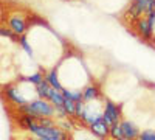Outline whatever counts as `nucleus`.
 I'll use <instances>...</instances> for the list:
<instances>
[{
  "instance_id": "f257e3e1",
  "label": "nucleus",
  "mask_w": 155,
  "mask_h": 140,
  "mask_svg": "<svg viewBox=\"0 0 155 140\" xmlns=\"http://www.w3.org/2000/svg\"><path fill=\"white\" fill-rule=\"evenodd\" d=\"M19 111H22L23 114H28V115H33L34 118H37V117H53L56 114V106L53 103H50V101H47L45 98H39V100L31 101V103L20 106Z\"/></svg>"
},
{
  "instance_id": "f03ea898",
  "label": "nucleus",
  "mask_w": 155,
  "mask_h": 140,
  "mask_svg": "<svg viewBox=\"0 0 155 140\" xmlns=\"http://www.w3.org/2000/svg\"><path fill=\"white\" fill-rule=\"evenodd\" d=\"M120 117H121V108L112 103V101H107L104 106V111H102V118L109 125H112V123L120 121Z\"/></svg>"
},
{
  "instance_id": "7ed1b4c3",
  "label": "nucleus",
  "mask_w": 155,
  "mask_h": 140,
  "mask_svg": "<svg viewBox=\"0 0 155 140\" xmlns=\"http://www.w3.org/2000/svg\"><path fill=\"white\" fill-rule=\"evenodd\" d=\"M135 30L137 33L143 37L144 41L152 39V33H153V25L149 22L147 17H140L138 20H135Z\"/></svg>"
},
{
  "instance_id": "20e7f679",
  "label": "nucleus",
  "mask_w": 155,
  "mask_h": 140,
  "mask_svg": "<svg viewBox=\"0 0 155 140\" xmlns=\"http://www.w3.org/2000/svg\"><path fill=\"white\" fill-rule=\"evenodd\" d=\"M8 27L14 31L17 36H23L27 31V22L20 14H9L8 16Z\"/></svg>"
},
{
  "instance_id": "39448f33",
  "label": "nucleus",
  "mask_w": 155,
  "mask_h": 140,
  "mask_svg": "<svg viewBox=\"0 0 155 140\" xmlns=\"http://www.w3.org/2000/svg\"><path fill=\"white\" fill-rule=\"evenodd\" d=\"M90 131L99 138H107V137H110V125L101 117L99 120H96L95 123L90 125Z\"/></svg>"
},
{
  "instance_id": "423d86ee",
  "label": "nucleus",
  "mask_w": 155,
  "mask_h": 140,
  "mask_svg": "<svg viewBox=\"0 0 155 140\" xmlns=\"http://www.w3.org/2000/svg\"><path fill=\"white\" fill-rule=\"evenodd\" d=\"M5 95H6V98L11 101V103H14V104H17L19 108L20 106H23V104H27L28 101L25 100L23 97H22V94H20V90L16 87V86H12V84H9V86H5Z\"/></svg>"
},
{
  "instance_id": "0eeeda50",
  "label": "nucleus",
  "mask_w": 155,
  "mask_h": 140,
  "mask_svg": "<svg viewBox=\"0 0 155 140\" xmlns=\"http://www.w3.org/2000/svg\"><path fill=\"white\" fill-rule=\"evenodd\" d=\"M121 123V128H123V134H124V137H127V138H137L138 135H140V131H138V128L132 123V121H129V120H123V121H120Z\"/></svg>"
},
{
  "instance_id": "6e6552de",
  "label": "nucleus",
  "mask_w": 155,
  "mask_h": 140,
  "mask_svg": "<svg viewBox=\"0 0 155 140\" xmlns=\"http://www.w3.org/2000/svg\"><path fill=\"white\" fill-rule=\"evenodd\" d=\"M48 101H50V103H53L56 108H58V106H64L65 97H64L62 90H58V89L51 87V90H50V94H48Z\"/></svg>"
},
{
  "instance_id": "1a4fd4ad",
  "label": "nucleus",
  "mask_w": 155,
  "mask_h": 140,
  "mask_svg": "<svg viewBox=\"0 0 155 140\" xmlns=\"http://www.w3.org/2000/svg\"><path fill=\"white\" fill-rule=\"evenodd\" d=\"M82 95H84V101H93V100L99 98L101 94H99V89L95 84H90L82 90Z\"/></svg>"
},
{
  "instance_id": "9d476101",
  "label": "nucleus",
  "mask_w": 155,
  "mask_h": 140,
  "mask_svg": "<svg viewBox=\"0 0 155 140\" xmlns=\"http://www.w3.org/2000/svg\"><path fill=\"white\" fill-rule=\"evenodd\" d=\"M45 80L48 81V84H50L51 87L58 89V90H62V86H61V83H59V78H58V72H56V69L50 70V72L47 73V76H45Z\"/></svg>"
},
{
  "instance_id": "9b49d317",
  "label": "nucleus",
  "mask_w": 155,
  "mask_h": 140,
  "mask_svg": "<svg viewBox=\"0 0 155 140\" xmlns=\"http://www.w3.org/2000/svg\"><path fill=\"white\" fill-rule=\"evenodd\" d=\"M50 90H51V86L48 84L47 80H44L42 83H39V84L36 86V92H37L39 98H48Z\"/></svg>"
},
{
  "instance_id": "f8f14e48",
  "label": "nucleus",
  "mask_w": 155,
  "mask_h": 140,
  "mask_svg": "<svg viewBox=\"0 0 155 140\" xmlns=\"http://www.w3.org/2000/svg\"><path fill=\"white\" fill-rule=\"evenodd\" d=\"M121 137H124L121 123H120V121L112 123V125H110V138H112V140H118V138H121Z\"/></svg>"
},
{
  "instance_id": "ddd939ff",
  "label": "nucleus",
  "mask_w": 155,
  "mask_h": 140,
  "mask_svg": "<svg viewBox=\"0 0 155 140\" xmlns=\"http://www.w3.org/2000/svg\"><path fill=\"white\" fill-rule=\"evenodd\" d=\"M62 94L65 98H70L73 101H81L84 100V95L81 90H68V89H62Z\"/></svg>"
},
{
  "instance_id": "4468645a",
  "label": "nucleus",
  "mask_w": 155,
  "mask_h": 140,
  "mask_svg": "<svg viewBox=\"0 0 155 140\" xmlns=\"http://www.w3.org/2000/svg\"><path fill=\"white\" fill-rule=\"evenodd\" d=\"M64 109L67 111L68 115H74L76 114V101H73L70 98H65V101H64Z\"/></svg>"
},
{
  "instance_id": "2eb2a0df",
  "label": "nucleus",
  "mask_w": 155,
  "mask_h": 140,
  "mask_svg": "<svg viewBox=\"0 0 155 140\" xmlns=\"http://www.w3.org/2000/svg\"><path fill=\"white\" fill-rule=\"evenodd\" d=\"M23 81H28V83H31V84L37 86L39 83H42V81H44V76H42V73H41V72H36V73L30 75L28 78H25Z\"/></svg>"
},
{
  "instance_id": "dca6fc26",
  "label": "nucleus",
  "mask_w": 155,
  "mask_h": 140,
  "mask_svg": "<svg viewBox=\"0 0 155 140\" xmlns=\"http://www.w3.org/2000/svg\"><path fill=\"white\" fill-rule=\"evenodd\" d=\"M0 34H2L3 37H8V39H12V41H17V37H19L11 28H5V27L0 28Z\"/></svg>"
},
{
  "instance_id": "f3484780",
  "label": "nucleus",
  "mask_w": 155,
  "mask_h": 140,
  "mask_svg": "<svg viewBox=\"0 0 155 140\" xmlns=\"http://www.w3.org/2000/svg\"><path fill=\"white\" fill-rule=\"evenodd\" d=\"M140 140H155V131L153 129H144L140 132Z\"/></svg>"
},
{
  "instance_id": "a211bd4d",
  "label": "nucleus",
  "mask_w": 155,
  "mask_h": 140,
  "mask_svg": "<svg viewBox=\"0 0 155 140\" xmlns=\"http://www.w3.org/2000/svg\"><path fill=\"white\" fill-rule=\"evenodd\" d=\"M19 44H20V47L27 52L30 56H33V48H31V45L28 44V41H27V37L25 36H20V39H19Z\"/></svg>"
},
{
  "instance_id": "6ab92c4d",
  "label": "nucleus",
  "mask_w": 155,
  "mask_h": 140,
  "mask_svg": "<svg viewBox=\"0 0 155 140\" xmlns=\"http://www.w3.org/2000/svg\"><path fill=\"white\" fill-rule=\"evenodd\" d=\"M118 140H130V138H127V137H121V138H118Z\"/></svg>"
},
{
  "instance_id": "aec40b11",
  "label": "nucleus",
  "mask_w": 155,
  "mask_h": 140,
  "mask_svg": "<svg viewBox=\"0 0 155 140\" xmlns=\"http://www.w3.org/2000/svg\"><path fill=\"white\" fill-rule=\"evenodd\" d=\"M132 140H140V137H137V138H132Z\"/></svg>"
},
{
  "instance_id": "412c9836",
  "label": "nucleus",
  "mask_w": 155,
  "mask_h": 140,
  "mask_svg": "<svg viewBox=\"0 0 155 140\" xmlns=\"http://www.w3.org/2000/svg\"><path fill=\"white\" fill-rule=\"evenodd\" d=\"M132 2H138V0H132Z\"/></svg>"
},
{
  "instance_id": "4be33fe9",
  "label": "nucleus",
  "mask_w": 155,
  "mask_h": 140,
  "mask_svg": "<svg viewBox=\"0 0 155 140\" xmlns=\"http://www.w3.org/2000/svg\"><path fill=\"white\" fill-rule=\"evenodd\" d=\"M153 6H155V0H153Z\"/></svg>"
},
{
  "instance_id": "5701e85b",
  "label": "nucleus",
  "mask_w": 155,
  "mask_h": 140,
  "mask_svg": "<svg viewBox=\"0 0 155 140\" xmlns=\"http://www.w3.org/2000/svg\"><path fill=\"white\" fill-rule=\"evenodd\" d=\"M68 140H70V138H68Z\"/></svg>"
}]
</instances>
